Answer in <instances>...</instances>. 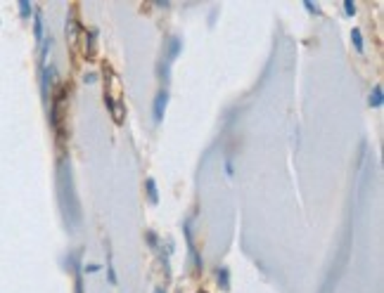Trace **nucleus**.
<instances>
[{
  "mask_svg": "<svg viewBox=\"0 0 384 293\" xmlns=\"http://www.w3.org/2000/svg\"><path fill=\"white\" fill-rule=\"evenodd\" d=\"M148 242H150V246H152V249H157V235H155V232H148Z\"/></svg>",
  "mask_w": 384,
  "mask_h": 293,
  "instance_id": "13",
  "label": "nucleus"
},
{
  "mask_svg": "<svg viewBox=\"0 0 384 293\" xmlns=\"http://www.w3.org/2000/svg\"><path fill=\"white\" fill-rule=\"evenodd\" d=\"M167 104H169V92L167 90H159L157 97H155V106H152V111H155V123H162L164 118V111H167Z\"/></svg>",
  "mask_w": 384,
  "mask_h": 293,
  "instance_id": "1",
  "label": "nucleus"
},
{
  "mask_svg": "<svg viewBox=\"0 0 384 293\" xmlns=\"http://www.w3.org/2000/svg\"><path fill=\"white\" fill-rule=\"evenodd\" d=\"M19 10H22L24 17H29L31 15V3H19Z\"/></svg>",
  "mask_w": 384,
  "mask_h": 293,
  "instance_id": "11",
  "label": "nucleus"
},
{
  "mask_svg": "<svg viewBox=\"0 0 384 293\" xmlns=\"http://www.w3.org/2000/svg\"><path fill=\"white\" fill-rule=\"evenodd\" d=\"M218 284H221L223 289H230V272H228V268L218 270Z\"/></svg>",
  "mask_w": 384,
  "mask_h": 293,
  "instance_id": "6",
  "label": "nucleus"
},
{
  "mask_svg": "<svg viewBox=\"0 0 384 293\" xmlns=\"http://www.w3.org/2000/svg\"><path fill=\"white\" fill-rule=\"evenodd\" d=\"M155 293H164V291H162V289H157V291H155Z\"/></svg>",
  "mask_w": 384,
  "mask_h": 293,
  "instance_id": "17",
  "label": "nucleus"
},
{
  "mask_svg": "<svg viewBox=\"0 0 384 293\" xmlns=\"http://www.w3.org/2000/svg\"><path fill=\"white\" fill-rule=\"evenodd\" d=\"M83 81H85V83H95V81H97V76H95V73H85Z\"/></svg>",
  "mask_w": 384,
  "mask_h": 293,
  "instance_id": "14",
  "label": "nucleus"
},
{
  "mask_svg": "<svg viewBox=\"0 0 384 293\" xmlns=\"http://www.w3.org/2000/svg\"><path fill=\"white\" fill-rule=\"evenodd\" d=\"M145 189H148V197H150V204H157L159 201V194H157V182L155 180H148V182H145Z\"/></svg>",
  "mask_w": 384,
  "mask_h": 293,
  "instance_id": "5",
  "label": "nucleus"
},
{
  "mask_svg": "<svg viewBox=\"0 0 384 293\" xmlns=\"http://www.w3.org/2000/svg\"><path fill=\"white\" fill-rule=\"evenodd\" d=\"M104 102H107V106L112 109V116H114V121H116V123H121V121H124V106H121V104H116L112 97H104Z\"/></svg>",
  "mask_w": 384,
  "mask_h": 293,
  "instance_id": "3",
  "label": "nucleus"
},
{
  "mask_svg": "<svg viewBox=\"0 0 384 293\" xmlns=\"http://www.w3.org/2000/svg\"><path fill=\"white\" fill-rule=\"evenodd\" d=\"M200 293H204V291H200Z\"/></svg>",
  "mask_w": 384,
  "mask_h": 293,
  "instance_id": "18",
  "label": "nucleus"
},
{
  "mask_svg": "<svg viewBox=\"0 0 384 293\" xmlns=\"http://www.w3.org/2000/svg\"><path fill=\"white\" fill-rule=\"evenodd\" d=\"M100 270V265H85V272H97Z\"/></svg>",
  "mask_w": 384,
  "mask_h": 293,
  "instance_id": "15",
  "label": "nucleus"
},
{
  "mask_svg": "<svg viewBox=\"0 0 384 293\" xmlns=\"http://www.w3.org/2000/svg\"><path fill=\"white\" fill-rule=\"evenodd\" d=\"M306 10H308V12H318V5H313V3H306Z\"/></svg>",
  "mask_w": 384,
  "mask_h": 293,
  "instance_id": "16",
  "label": "nucleus"
},
{
  "mask_svg": "<svg viewBox=\"0 0 384 293\" xmlns=\"http://www.w3.org/2000/svg\"><path fill=\"white\" fill-rule=\"evenodd\" d=\"M181 48H183L181 38H171V41H169V52H167V69H169V64L174 62L178 55H181Z\"/></svg>",
  "mask_w": 384,
  "mask_h": 293,
  "instance_id": "2",
  "label": "nucleus"
},
{
  "mask_svg": "<svg viewBox=\"0 0 384 293\" xmlns=\"http://www.w3.org/2000/svg\"><path fill=\"white\" fill-rule=\"evenodd\" d=\"M107 270H109V284H116V272H114V265L107 263Z\"/></svg>",
  "mask_w": 384,
  "mask_h": 293,
  "instance_id": "12",
  "label": "nucleus"
},
{
  "mask_svg": "<svg viewBox=\"0 0 384 293\" xmlns=\"http://www.w3.org/2000/svg\"><path fill=\"white\" fill-rule=\"evenodd\" d=\"M36 41L38 43L43 41V19H41V15H36Z\"/></svg>",
  "mask_w": 384,
  "mask_h": 293,
  "instance_id": "8",
  "label": "nucleus"
},
{
  "mask_svg": "<svg viewBox=\"0 0 384 293\" xmlns=\"http://www.w3.org/2000/svg\"><path fill=\"white\" fill-rule=\"evenodd\" d=\"M344 12H347L349 17H354L356 15V5L351 3V0H347V3H344Z\"/></svg>",
  "mask_w": 384,
  "mask_h": 293,
  "instance_id": "10",
  "label": "nucleus"
},
{
  "mask_svg": "<svg viewBox=\"0 0 384 293\" xmlns=\"http://www.w3.org/2000/svg\"><path fill=\"white\" fill-rule=\"evenodd\" d=\"M67 38H69V41H74V38H76V22L71 17H69V22H67Z\"/></svg>",
  "mask_w": 384,
  "mask_h": 293,
  "instance_id": "9",
  "label": "nucleus"
},
{
  "mask_svg": "<svg viewBox=\"0 0 384 293\" xmlns=\"http://www.w3.org/2000/svg\"><path fill=\"white\" fill-rule=\"evenodd\" d=\"M351 41H354L356 50L363 52V33H361V29H354V31H351Z\"/></svg>",
  "mask_w": 384,
  "mask_h": 293,
  "instance_id": "7",
  "label": "nucleus"
},
{
  "mask_svg": "<svg viewBox=\"0 0 384 293\" xmlns=\"http://www.w3.org/2000/svg\"><path fill=\"white\" fill-rule=\"evenodd\" d=\"M368 102H370V106H377V109H380L382 102H384V95H382V85H375V90L370 92Z\"/></svg>",
  "mask_w": 384,
  "mask_h": 293,
  "instance_id": "4",
  "label": "nucleus"
}]
</instances>
